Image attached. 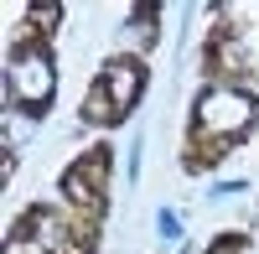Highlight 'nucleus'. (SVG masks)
Returning <instances> with one entry per match:
<instances>
[{
	"instance_id": "obj_7",
	"label": "nucleus",
	"mask_w": 259,
	"mask_h": 254,
	"mask_svg": "<svg viewBox=\"0 0 259 254\" xmlns=\"http://www.w3.org/2000/svg\"><path fill=\"white\" fill-rule=\"evenodd\" d=\"M161 6H135V11H130V31H140V52H150V47H156V41H161Z\"/></svg>"
},
{
	"instance_id": "obj_4",
	"label": "nucleus",
	"mask_w": 259,
	"mask_h": 254,
	"mask_svg": "<svg viewBox=\"0 0 259 254\" xmlns=\"http://www.w3.org/2000/svg\"><path fill=\"white\" fill-rule=\"evenodd\" d=\"M145 83H150V68H145L140 52H109L99 62L83 104H78V124H89V130H114V124H124L140 109Z\"/></svg>"
},
{
	"instance_id": "obj_5",
	"label": "nucleus",
	"mask_w": 259,
	"mask_h": 254,
	"mask_svg": "<svg viewBox=\"0 0 259 254\" xmlns=\"http://www.w3.org/2000/svg\"><path fill=\"white\" fill-rule=\"evenodd\" d=\"M109 182H114V145L99 140L89 151H78L57 177V197L68 213H78L83 223H99L109 218Z\"/></svg>"
},
{
	"instance_id": "obj_6",
	"label": "nucleus",
	"mask_w": 259,
	"mask_h": 254,
	"mask_svg": "<svg viewBox=\"0 0 259 254\" xmlns=\"http://www.w3.org/2000/svg\"><path fill=\"white\" fill-rule=\"evenodd\" d=\"M202 78L207 83H228V89H254V78H259L254 47L244 36V21L228 6L212 11V26L202 36Z\"/></svg>"
},
{
	"instance_id": "obj_2",
	"label": "nucleus",
	"mask_w": 259,
	"mask_h": 254,
	"mask_svg": "<svg viewBox=\"0 0 259 254\" xmlns=\"http://www.w3.org/2000/svg\"><path fill=\"white\" fill-rule=\"evenodd\" d=\"M57 104V57L52 41L26 26L11 31L6 47V109L21 119H47Z\"/></svg>"
},
{
	"instance_id": "obj_3",
	"label": "nucleus",
	"mask_w": 259,
	"mask_h": 254,
	"mask_svg": "<svg viewBox=\"0 0 259 254\" xmlns=\"http://www.w3.org/2000/svg\"><path fill=\"white\" fill-rule=\"evenodd\" d=\"M104 228L83 223L62 202H26L11 218L6 254H99Z\"/></svg>"
},
{
	"instance_id": "obj_1",
	"label": "nucleus",
	"mask_w": 259,
	"mask_h": 254,
	"mask_svg": "<svg viewBox=\"0 0 259 254\" xmlns=\"http://www.w3.org/2000/svg\"><path fill=\"white\" fill-rule=\"evenodd\" d=\"M259 130V89H228V83H202L187 114V140H182V172L202 177L223 166L239 145Z\"/></svg>"
},
{
	"instance_id": "obj_8",
	"label": "nucleus",
	"mask_w": 259,
	"mask_h": 254,
	"mask_svg": "<svg viewBox=\"0 0 259 254\" xmlns=\"http://www.w3.org/2000/svg\"><path fill=\"white\" fill-rule=\"evenodd\" d=\"M249 244H254V239L244 234V228H228V234H218L202 254H249Z\"/></svg>"
}]
</instances>
